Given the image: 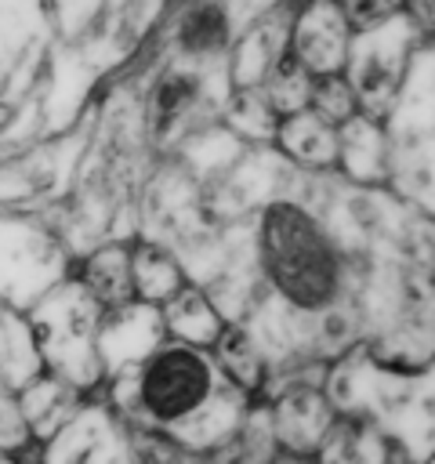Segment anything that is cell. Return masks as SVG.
Here are the masks:
<instances>
[{
  "mask_svg": "<svg viewBox=\"0 0 435 464\" xmlns=\"http://www.w3.org/2000/svg\"><path fill=\"white\" fill-rule=\"evenodd\" d=\"M105 377L112 410L130 431H156L185 453L232 442L254 399L225 377L210 348L174 337Z\"/></svg>",
  "mask_w": 435,
  "mask_h": 464,
  "instance_id": "1",
  "label": "cell"
},
{
  "mask_svg": "<svg viewBox=\"0 0 435 464\" xmlns=\"http://www.w3.org/2000/svg\"><path fill=\"white\" fill-rule=\"evenodd\" d=\"M254 268L261 294H272L283 315H294V323L312 330V355H319L323 323L337 308L359 304L344 246L319 214L297 199H272L261 207L254 228Z\"/></svg>",
  "mask_w": 435,
  "mask_h": 464,
  "instance_id": "2",
  "label": "cell"
},
{
  "mask_svg": "<svg viewBox=\"0 0 435 464\" xmlns=\"http://www.w3.org/2000/svg\"><path fill=\"white\" fill-rule=\"evenodd\" d=\"M36 330V344L44 355V370L58 373L76 388H91L105 377L98 330L102 304L83 290L80 279L54 283L36 304L25 308Z\"/></svg>",
  "mask_w": 435,
  "mask_h": 464,
  "instance_id": "3",
  "label": "cell"
},
{
  "mask_svg": "<svg viewBox=\"0 0 435 464\" xmlns=\"http://www.w3.org/2000/svg\"><path fill=\"white\" fill-rule=\"evenodd\" d=\"M62 279H65V250L58 232L33 225L25 218H4L0 221V301L29 308Z\"/></svg>",
  "mask_w": 435,
  "mask_h": 464,
  "instance_id": "4",
  "label": "cell"
},
{
  "mask_svg": "<svg viewBox=\"0 0 435 464\" xmlns=\"http://www.w3.org/2000/svg\"><path fill=\"white\" fill-rule=\"evenodd\" d=\"M341 417L326 392L315 384H290L268 406V428L279 453L290 457H323Z\"/></svg>",
  "mask_w": 435,
  "mask_h": 464,
  "instance_id": "5",
  "label": "cell"
},
{
  "mask_svg": "<svg viewBox=\"0 0 435 464\" xmlns=\"http://www.w3.org/2000/svg\"><path fill=\"white\" fill-rule=\"evenodd\" d=\"M352 22L337 7V0H301L286 25V47L290 54L312 72H344L352 54Z\"/></svg>",
  "mask_w": 435,
  "mask_h": 464,
  "instance_id": "6",
  "label": "cell"
},
{
  "mask_svg": "<svg viewBox=\"0 0 435 464\" xmlns=\"http://www.w3.org/2000/svg\"><path fill=\"white\" fill-rule=\"evenodd\" d=\"M279 152L301 167H337V123H330L326 116H319L312 105L279 116L276 123V138Z\"/></svg>",
  "mask_w": 435,
  "mask_h": 464,
  "instance_id": "7",
  "label": "cell"
},
{
  "mask_svg": "<svg viewBox=\"0 0 435 464\" xmlns=\"http://www.w3.org/2000/svg\"><path fill=\"white\" fill-rule=\"evenodd\" d=\"M40 373H44V355L29 312L11 301H0V384L22 392Z\"/></svg>",
  "mask_w": 435,
  "mask_h": 464,
  "instance_id": "8",
  "label": "cell"
},
{
  "mask_svg": "<svg viewBox=\"0 0 435 464\" xmlns=\"http://www.w3.org/2000/svg\"><path fill=\"white\" fill-rule=\"evenodd\" d=\"M160 319H163L167 337L188 341V344H203V348H210L218 341V334L225 330V323H228L221 315V308L214 304V297L207 294V286H199L192 279L170 301L160 304Z\"/></svg>",
  "mask_w": 435,
  "mask_h": 464,
  "instance_id": "9",
  "label": "cell"
},
{
  "mask_svg": "<svg viewBox=\"0 0 435 464\" xmlns=\"http://www.w3.org/2000/svg\"><path fill=\"white\" fill-rule=\"evenodd\" d=\"M130 283H134L138 301L160 308L188 283V272H185L181 257L174 254V246H167L160 239H138L130 246Z\"/></svg>",
  "mask_w": 435,
  "mask_h": 464,
  "instance_id": "10",
  "label": "cell"
},
{
  "mask_svg": "<svg viewBox=\"0 0 435 464\" xmlns=\"http://www.w3.org/2000/svg\"><path fill=\"white\" fill-rule=\"evenodd\" d=\"M76 279L102 304V312L120 308L127 301H138L134 297V283H130V246L127 243H105V246L91 250L80 261Z\"/></svg>",
  "mask_w": 435,
  "mask_h": 464,
  "instance_id": "11",
  "label": "cell"
},
{
  "mask_svg": "<svg viewBox=\"0 0 435 464\" xmlns=\"http://www.w3.org/2000/svg\"><path fill=\"white\" fill-rule=\"evenodd\" d=\"M174 47L188 58H218L232 47V14L221 0H196L174 29Z\"/></svg>",
  "mask_w": 435,
  "mask_h": 464,
  "instance_id": "12",
  "label": "cell"
},
{
  "mask_svg": "<svg viewBox=\"0 0 435 464\" xmlns=\"http://www.w3.org/2000/svg\"><path fill=\"white\" fill-rule=\"evenodd\" d=\"M218 366L232 384H239L246 395H257L268 384V352L243 323H225L218 341L210 344Z\"/></svg>",
  "mask_w": 435,
  "mask_h": 464,
  "instance_id": "13",
  "label": "cell"
},
{
  "mask_svg": "<svg viewBox=\"0 0 435 464\" xmlns=\"http://www.w3.org/2000/svg\"><path fill=\"white\" fill-rule=\"evenodd\" d=\"M199 98H203V83H199L196 72H188V69H167V72L152 83L149 109H145L152 134H170V130H178V127L188 120V112L199 105Z\"/></svg>",
  "mask_w": 435,
  "mask_h": 464,
  "instance_id": "14",
  "label": "cell"
},
{
  "mask_svg": "<svg viewBox=\"0 0 435 464\" xmlns=\"http://www.w3.org/2000/svg\"><path fill=\"white\" fill-rule=\"evenodd\" d=\"M312 72L290 54V47H283L276 58H272V65H268V72L261 76V91H265V98H268V105L276 109V116H286V112H297V109H304L308 105V98H312Z\"/></svg>",
  "mask_w": 435,
  "mask_h": 464,
  "instance_id": "15",
  "label": "cell"
},
{
  "mask_svg": "<svg viewBox=\"0 0 435 464\" xmlns=\"http://www.w3.org/2000/svg\"><path fill=\"white\" fill-rule=\"evenodd\" d=\"M225 123L232 134L246 138V141H272L276 138V109L268 105L265 91L257 83H243V87H232L228 91V105H225Z\"/></svg>",
  "mask_w": 435,
  "mask_h": 464,
  "instance_id": "16",
  "label": "cell"
},
{
  "mask_svg": "<svg viewBox=\"0 0 435 464\" xmlns=\"http://www.w3.org/2000/svg\"><path fill=\"white\" fill-rule=\"evenodd\" d=\"M308 105H312L319 116H326L330 123L341 127V123H348V120L359 112V94H355L348 72H323V76L312 80V98H308Z\"/></svg>",
  "mask_w": 435,
  "mask_h": 464,
  "instance_id": "17",
  "label": "cell"
},
{
  "mask_svg": "<svg viewBox=\"0 0 435 464\" xmlns=\"http://www.w3.org/2000/svg\"><path fill=\"white\" fill-rule=\"evenodd\" d=\"M29 439H36V435H33L25 413H22L18 392L0 384V453H18Z\"/></svg>",
  "mask_w": 435,
  "mask_h": 464,
  "instance_id": "18",
  "label": "cell"
},
{
  "mask_svg": "<svg viewBox=\"0 0 435 464\" xmlns=\"http://www.w3.org/2000/svg\"><path fill=\"white\" fill-rule=\"evenodd\" d=\"M337 7L352 22V29H370L402 14V0H337Z\"/></svg>",
  "mask_w": 435,
  "mask_h": 464,
  "instance_id": "19",
  "label": "cell"
}]
</instances>
